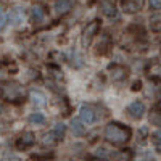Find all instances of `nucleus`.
I'll return each instance as SVG.
<instances>
[{
	"label": "nucleus",
	"mask_w": 161,
	"mask_h": 161,
	"mask_svg": "<svg viewBox=\"0 0 161 161\" xmlns=\"http://www.w3.org/2000/svg\"><path fill=\"white\" fill-rule=\"evenodd\" d=\"M132 130L119 123H110L105 127V139L113 145H124L130 140Z\"/></svg>",
	"instance_id": "1"
},
{
	"label": "nucleus",
	"mask_w": 161,
	"mask_h": 161,
	"mask_svg": "<svg viewBox=\"0 0 161 161\" xmlns=\"http://www.w3.org/2000/svg\"><path fill=\"white\" fill-rule=\"evenodd\" d=\"M0 97H2V100H5L8 103H21L26 97L24 87L19 82H16V80L5 82L0 87Z\"/></svg>",
	"instance_id": "2"
},
{
	"label": "nucleus",
	"mask_w": 161,
	"mask_h": 161,
	"mask_svg": "<svg viewBox=\"0 0 161 161\" xmlns=\"http://www.w3.org/2000/svg\"><path fill=\"white\" fill-rule=\"evenodd\" d=\"M98 31H100V21L98 19H93L86 26V29L82 31V36H80V44H82L84 48H87L90 45L92 39L98 34Z\"/></svg>",
	"instance_id": "3"
},
{
	"label": "nucleus",
	"mask_w": 161,
	"mask_h": 161,
	"mask_svg": "<svg viewBox=\"0 0 161 161\" xmlns=\"http://www.w3.org/2000/svg\"><path fill=\"white\" fill-rule=\"evenodd\" d=\"M79 116H80V121L84 124H93L98 118V113L92 105H82L79 110Z\"/></svg>",
	"instance_id": "4"
},
{
	"label": "nucleus",
	"mask_w": 161,
	"mask_h": 161,
	"mask_svg": "<svg viewBox=\"0 0 161 161\" xmlns=\"http://www.w3.org/2000/svg\"><path fill=\"white\" fill-rule=\"evenodd\" d=\"M145 0H121V10L127 15H134L143 8Z\"/></svg>",
	"instance_id": "5"
},
{
	"label": "nucleus",
	"mask_w": 161,
	"mask_h": 161,
	"mask_svg": "<svg viewBox=\"0 0 161 161\" xmlns=\"http://www.w3.org/2000/svg\"><path fill=\"white\" fill-rule=\"evenodd\" d=\"M36 143V137L32 132H23L16 139V148L18 150H28Z\"/></svg>",
	"instance_id": "6"
},
{
	"label": "nucleus",
	"mask_w": 161,
	"mask_h": 161,
	"mask_svg": "<svg viewBox=\"0 0 161 161\" xmlns=\"http://www.w3.org/2000/svg\"><path fill=\"white\" fill-rule=\"evenodd\" d=\"M127 114L132 118V119H142L143 114H145V105L143 102H132L129 106H127Z\"/></svg>",
	"instance_id": "7"
},
{
	"label": "nucleus",
	"mask_w": 161,
	"mask_h": 161,
	"mask_svg": "<svg viewBox=\"0 0 161 161\" xmlns=\"http://www.w3.org/2000/svg\"><path fill=\"white\" fill-rule=\"evenodd\" d=\"M76 5V0H57L55 2V13L58 16H63V15H68V13L74 8Z\"/></svg>",
	"instance_id": "8"
},
{
	"label": "nucleus",
	"mask_w": 161,
	"mask_h": 161,
	"mask_svg": "<svg viewBox=\"0 0 161 161\" xmlns=\"http://www.w3.org/2000/svg\"><path fill=\"white\" fill-rule=\"evenodd\" d=\"M110 76H111V79H113V82H121V80H124L126 77H127V71H126V68L124 66H121V64H111L110 66Z\"/></svg>",
	"instance_id": "9"
},
{
	"label": "nucleus",
	"mask_w": 161,
	"mask_h": 161,
	"mask_svg": "<svg viewBox=\"0 0 161 161\" xmlns=\"http://www.w3.org/2000/svg\"><path fill=\"white\" fill-rule=\"evenodd\" d=\"M100 10L105 16H108V18H114L116 16V3H114V0H100Z\"/></svg>",
	"instance_id": "10"
},
{
	"label": "nucleus",
	"mask_w": 161,
	"mask_h": 161,
	"mask_svg": "<svg viewBox=\"0 0 161 161\" xmlns=\"http://www.w3.org/2000/svg\"><path fill=\"white\" fill-rule=\"evenodd\" d=\"M29 98H31L32 105L37 106V108H44V106L47 105V97H45L40 90H31Z\"/></svg>",
	"instance_id": "11"
},
{
	"label": "nucleus",
	"mask_w": 161,
	"mask_h": 161,
	"mask_svg": "<svg viewBox=\"0 0 161 161\" xmlns=\"http://www.w3.org/2000/svg\"><path fill=\"white\" fill-rule=\"evenodd\" d=\"M44 19H45V8L42 5L32 7V10H31V21L34 24H40V23H44Z\"/></svg>",
	"instance_id": "12"
},
{
	"label": "nucleus",
	"mask_w": 161,
	"mask_h": 161,
	"mask_svg": "<svg viewBox=\"0 0 161 161\" xmlns=\"http://www.w3.org/2000/svg\"><path fill=\"white\" fill-rule=\"evenodd\" d=\"M71 129H73V134L76 137H82L84 134H86V126H84V123L80 119H77V118H74L73 121H71Z\"/></svg>",
	"instance_id": "13"
},
{
	"label": "nucleus",
	"mask_w": 161,
	"mask_h": 161,
	"mask_svg": "<svg viewBox=\"0 0 161 161\" xmlns=\"http://www.w3.org/2000/svg\"><path fill=\"white\" fill-rule=\"evenodd\" d=\"M8 21L13 24V26H18L21 21H23V10L21 8H13V10H10V13H8Z\"/></svg>",
	"instance_id": "14"
},
{
	"label": "nucleus",
	"mask_w": 161,
	"mask_h": 161,
	"mask_svg": "<svg viewBox=\"0 0 161 161\" xmlns=\"http://www.w3.org/2000/svg\"><path fill=\"white\" fill-rule=\"evenodd\" d=\"M150 123L155 126H161V102L155 106L150 113Z\"/></svg>",
	"instance_id": "15"
},
{
	"label": "nucleus",
	"mask_w": 161,
	"mask_h": 161,
	"mask_svg": "<svg viewBox=\"0 0 161 161\" xmlns=\"http://www.w3.org/2000/svg\"><path fill=\"white\" fill-rule=\"evenodd\" d=\"M108 47H110V36H103L102 40L97 44V50L95 52L98 53V55H103V53H106Z\"/></svg>",
	"instance_id": "16"
},
{
	"label": "nucleus",
	"mask_w": 161,
	"mask_h": 161,
	"mask_svg": "<svg viewBox=\"0 0 161 161\" xmlns=\"http://www.w3.org/2000/svg\"><path fill=\"white\" fill-rule=\"evenodd\" d=\"M148 77L161 82V64H153L152 66V68L148 69Z\"/></svg>",
	"instance_id": "17"
},
{
	"label": "nucleus",
	"mask_w": 161,
	"mask_h": 161,
	"mask_svg": "<svg viewBox=\"0 0 161 161\" xmlns=\"http://www.w3.org/2000/svg\"><path fill=\"white\" fill-rule=\"evenodd\" d=\"M29 123L36 124V126H42V124H45V116L42 113H32L29 116Z\"/></svg>",
	"instance_id": "18"
},
{
	"label": "nucleus",
	"mask_w": 161,
	"mask_h": 161,
	"mask_svg": "<svg viewBox=\"0 0 161 161\" xmlns=\"http://www.w3.org/2000/svg\"><path fill=\"white\" fill-rule=\"evenodd\" d=\"M53 134L57 136V139H58V140H63L64 134H66V126H64L63 123H58V124H55V129H53Z\"/></svg>",
	"instance_id": "19"
},
{
	"label": "nucleus",
	"mask_w": 161,
	"mask_h": 161,
	"mask_svg": "<svg viewBox=\"0 0 161 161\" xmlns=\"http://www.w3.org/2000/svg\"><path fill=\"white\" fill-rule=\"evenodd\" d=\"M44 145H53V143H57L58 142V139H57V136L53 132H50V134H45L44 136Z\"/></svg>",
	"instance_id": "20"
},
{
	"label": "nucleus",
	"mask_w": 161,
	"mask_h": 161,
	"mask_svg": "<svg viewBox=\"0 0 161 161\" xmlns=\"http://www.w3.org/2000/svg\"><path fill=\"white\" fill-rule=\"evenodd\" d=\"M152 142L155 143V145H158V147H161V127L158 129V130H155L153 134H152Z\"/></svg>",
	"instance_id": "21"
},
{
	"label": "nucleus",
	"mask_w": 161,
	"mask_h": 161,
	"mask_svg": "<svg viewBox=\"0 0 161 161\" xmlns=\"http://www.w3.org/2000/svg\"><path fill=\"white\" fill-rule=\"evenodd\" d=\"M5 24H7V15H5V11H3V7L0 5V31L5 28Z\"/></svg>",
	"instance_id": "22"
},
{
	"label": "nucleus",
	"mask_w": 161,
	"mask_h": 161,
	"mask_svg": "<svg viewBox=\"0 0 161 161\" xmlns=\"http://www.w3.org/2000/svg\"><path fill=\"white\" fill-rule=\"evenodd\" d=\"M10 71V66H5L3 63H0V80H2Z\"/></svg>",
	"instance_id": "23"
},
{
	"label": "nucleus",
	"mask_w": 161,
	"mask_h": 161,
	"mask_svg": "<svg viewBox=\"0 0 161 161\" xmlns=\"http://www.w3.org/2000/svg\"><path fill=\"white\" fill-rule=\"evenodd\" d=\"M150 8L152 10H161V0H150Z\"/></svg>",
	"instance_id": "24"
},
{
	"label": "nucleus",
	"mask_w": 161,
	"mask_h": 161,
	"mask_svg": "<svg viewBox=\"0 0 161 161\" xmlns=\"http://www.w3.org/2000/svg\"><path fill=\"white\" fill-rule=\"evenodd\" d=\"M147 136H148V129H147V127H142V129H140V142H142V143L145 142Z\"/></svg>",
	"instance_id": "25"
},
{
	"label": "nucleus",
	"mask_w": 161,
	"mask_h": 161,
	"mask_svg": "<svg viewBox=\"0 0 161 161\" xmlns=\"http://www.w3.org/2000/svg\"><path fill=\"white\" fill-rule=\"evenodd\" d=\"M132 89H134V90H139V89H140V82H136Z\"/></svg>",
	"instance_id": "26"
},
{
	"label": "nucleus",
	"mask_w": 161,
	"mask_h": 161,
	"mask_svg": "<svg viewBox=\"0 0 161 161\" xmlns=\"http://www.w3.org/2000/svg\"><path fill=\"white\" fill-rule=\"evenodd\" d=\"M63 161H69V159H63Z\"/></svg>",
	"instance_id": "27"
}]
</instances>
